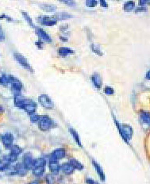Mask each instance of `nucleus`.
Wrapping results in <instances>:
<instances>
[{
    "label": "nucleus",
    "mask_w": 150,
    "mask_h": 184,
    "mask_svg": "<svg viewBox=\"0 0 150 184\" xmlns=\"http://www.w3.org/2000/svg\"><path fill=\"white\" fill-rule=\"evenodd\" d=\"M115 123H116L119 133L121 134L123 140L128 143L129 141L131 140V138H132L133 133H134V130H133L132 127H131L130 125H126V124H122L121 125L117 121H115Z\"/></svg>",
    "instance_id": "obj_1"
},
{
    "label": "nucleus",
    "mask_w": 150,
    "mask_h": 184,
    "mask_svg": "<svg viewBox=\"0 0 150 184\" xmlns=\"http://www.w3.org/2000/svg\"><path fill=\"white\" fill-rule=\"evenodd\" d=\"M38 127L39 129L43 132L49 131L53 125V120L49 117L48 115H43L41 116V118L39 119V122H38Z\"/></svg>",
    "instance_id": "obj_2"
},
{
    "label": "nucleus",
    "mask_w": 150,
    "mask_h": 184,
    "mask_svg": "<svg viewBox=\"0 0 150 184\" xmlns=\"http://www.w3.org/2000/svg\"><path fill=\"white\" fill-rule=\"evenodd\" d=\"M0 140H1V142L3 145V146L6 149H10L13 145L14 143V135L12 134L10 132H6V133H4L2 134H1L0 136Z\"/></svg>",
    "instance_id": "obj_3"
},
{
    "label": "nucleus",
    "mask_w": 150,
    "mask_h": 184,
    "mask_svg": "<svg viewBox=\"0 0 150 184\" xmlns=\"http://www.w3.org/2000/svg\"><path fill=\"white\" fill-rule=\"evenodd\" d=\"M9 78H10V83L11 85V89L14 92V94L21 93V90L23 87L22 82L13 75H9Z\"/></svg>",
    "instance_id": "obj_4"
},
{
    "label": "nucleus",
    "mask_w": 150,
    "mask_h": 184,
    "mask_svg": "<svg viewBox=\"0 0 150 184\" xmlns=\"http://www.w3.org/2000/svg\"><path fill=\"white\" fill-rule=\"evenodd\" d=\"M14 57L15 61L19 64L23 68L26 69L29 72H33V69H32L31 65L30 64V63L28 62L27 60L22 55V54H20L18 53H14Z\"/></svg>",
    "instance_id": "obj_5"
},
{
    "label": "nucleus",
    "mask_w": 150,
    "mask_h": 184,
    "mask_svg": "<svg viewBox=\"0 0 150 184\" xmlns=\"http://www.w3.org/2000/svg\"><path fill=\"white\" fill-rule=\"evenodd\" d=\"M38 102L44 108H46L47 110H52L54 107L53 102L47 94H41L38 98Z\"/></svg>",
    "instance_id": "obj_6"
},
{
    "label": "nucleus",
    "mask_w": 150,
    "mask_h": 184,
    "mask_svg": "<svg viewBox=\"0 0 150 184\" xmlns=\"http://www.w3.org/2000/svg\"><path fill=\"white\" fill-rule=\"evenodd\" d=\"M22 110H25L30 115L34 114V113H36V110H37V103L34 101H33V100L26 98L25 102H24L23 106H22Z\"/></svg>",
    "instance_id": "obj_7"
},
{
    "label": "nucleus",
    "mask_w": 150,
    "mask_h": 184,
    "mask_svg": "<svg viewBox=\"0 0 150 184\" xmlns=\"http://www.w3.org/2000/svg\"><path fill=\"white\" fill-rule=\"evenodd\" d=\"M34 159L33 158V156L30 153H24L23 156H22V164L25 166L28 171L32 170L33 168V165H34Z\"/></svg>",
    "instance_id": "obj_8"
},
{
    "label": "nucleus",
    "mask_w": 150,
    "mask_h": 184,
    "mask_svg": "<svg viewBox=\"0 0 150 184\" xmlns=\"http://www.w3.org/2000/svg\"><path fill=\"white\" fill-rule=\"evenodd\" d=\"M38 22L42 25L46 26H53L57 24V20L54 17H50V16H42L38 18Z\"/></svg>",
    "instance_id": "obj_9"
},
{
    "label": "nucleus",
    "mask_w": 150,
    "mask_h": 184,
    "mask_svg": "<svg viewBox=\"0 0 150 184\" xmlns=\"http://www.w3.org/2000/svg\"><path fill=\"white\" fill-rule=\"evenodd\" d=\"M66 156L65 149H55L50 155L49 160H58L64 158Z\"/></svg>",
    "instance_id": "obj_10"
},
{
    "label": "nucleus",
    "mask_w": 150,
    "mask_h": 184,
    "mask_svg": "<svg viewBox=\"0 0 150 184\" xmlns=\"http://www.w3.org/2000/svg\"><path fill=\"white\" fill-rule=\"evenodd\" d=\"M36 33L40 37V39L46 42V43H51L52 42V38L50 37V36L45 30H42V28H36Z\"/></svg>",
    "instance_id": "obj_11"
},
{
    "label": "nucleus",
    "mask_w": 150,
    "mask_h": 184,
    "mask_svg": "<svg viewBox=\"0 0 150 184\" xmlns=\"http://www.w3.org/2000/svg\"><path fill=\"white\" fill-rule=\"evenodd\" d=\"M49 170L52 172V174L53 175L58 174L60 170L61 169V166L60 165L58 160H49Z\"/></svg>",
    "instance_id": "obj_12"
},
{
    "label": "nucleus",
    "mask_w": 150,
    "mask_h": 184,
    "mask_svg": "<svg viewBox=\"0 0 150 184\" xmlns=\"http://www.w3.org/2000/svg\"><path fill=\"white\" fill-rule=\"evenodd\" d=\"M92 165L93 167H94V168L95 169V171H96L97 174H98V175H99L101 180L104 182V181L106 180V175H105V173L104 171H103V168H102V167L99 165V163L96 162V161L94 160H92Z\"/></svg>",
    "instance_id": "obj_13"
},
{
    "label": "nucleus",
    "mask_w": 150,
    "mask_h": 184,
    "mask_svg": "<svg viewBox=\"0 0 150 184\" xmlns=\"http://www.w3.org/2000/svg\"><path fill=\"white\" fill-rule=\"evenodd\" d=\"M11 163L9 160L7 156H4L1 160H0V171H6L9 167H10Z\"/></svg>",
    "instance_id": "obj_14"
},
{
    "label": "nucleus",
    "mask_w": 150,
    "mask_h": 184,
    "mask_svg": "<svg viewBox=\"0 0 150 184\" xmlns=\"http://www.w3.org/2000/svg\"><path fill=\"white\" fill-rule=\"evenodd\" d=\"M61 170L64 172V174L69 175H71L74 172L75 168L69 162H65L61 165Z\"/></svg>",
    "instance_id": "obj_15"
},
{
    "label": "nucleus",
    "mask_w": 150,
    "mask_h": 184,
    "mask_svg": "<svg viewBox=\"0 0 150 184\" xmlns=\"http://www.w3.org/2000/svg\"><path fill=\"white\" fill-rule=\"evenodd\" d=\"M16 171V175H18L19 176H25L27 174L28 170L25 167L22 163H18L14 166Z\"/></svg>",
    "instance_id": "obj_16"
},
{
    "label": "nucleus",
    "mask_w": 150,
    "mask_h": 184,
    "mask_svg": "<svg viewBox=\"0 0 150 184\" xmlns=\"http://www.w3.org/2000/svg\"><path fill=\"white\" fill-rule=\"evenodd\" d=\"M25 99L26 98H24L21 93L14 94V105H15L16 107L19 108V109H22Z\"/></svg>",
    "instance_id": "obj_17"
},
{
    "label": "nucleus",
    "mask_w": 150,
    "mask_h": 184,
    "mask_svg": "<svg viewBox=\"0 0 150 184\" xmlns=\"http://www.w3.org/2000/svg\"><path fill=\"white\" fill-rule=\"evenodd\" d=\"M91 81H92L94 86H95L97 89L101 88L102 84H103V82H102V78H101V76L98 73H95V74L92 75V76H91Z\"/></svg>",
    "instance_id": "obj_18"
},
{
    "label": "nucleus",
    "mask_w": 150,
    "mask_h": 184,
    "mask_svg": "<svg viewBox=\"0 0 150 184\" xmlns=\"http://www.w3.org/2000/svg\"><path fill=\"white\" fill-rule=\"evenodd\" d=\"M69 133H71V137H72V138L74 139L75 142H76L77 145H79V147H81V148L83 147L82 143H81L80 137H79V135L78 134V133H77L76 130H75L73 128H69Z\"/></svg>",
    "instance_id": "obj_19"
},
{
    "label": "nucleus",
    "mask_w": 150,
    "mask_h": 184,
    "mask_svg": "<svg viewBox=\"0 0 150 184\" xmlns=\"http://www.w3.org/2000/svg\"><path fill=\"white\" fill-rule=\"evenodd\" d=\"M74 51L70 48L67 47H60L58 49V54L60 57H67L68 55H71L73 54Z\"/></svg>",
    "instance_id": "obj_20"
},
{
    "label": "nucleus",
    "mask_w": 150,
    "mask_h": 184,
    "mask_svg": "<svg viewBox=\"0 0 150 184\" xmlns=\"http://www.w3.org/2000/svg\"><path fill=\"white\" fill-rule=\"evenodd\" d=\"M45 169H46V166H39V167H34L32 169L33 171V175L35 177H41L44 175L45 172Z\"/></svg>",
    "instance_id": "obj_21"
},
{
    "label": "nucleus",
    "mask_w": 150,
    "mask_h": 184,
    "mask_svg": "<svg viewBox=\"0 0 150 184\" xmlns=\"http://www.w3.org/2000/svg\"><path fill=\"white\" fill-rule=\"evenodd\" d=\"M55 18H57V20H66L72 18V15L70 14L69 13H67V12L61 11L55 14Z\"/></svg>",
    "instance_id": "obj_22"
},
{
    "label": "nucleus",
    "mask_w": 150,
    "mask_h": 184,
    "mask_svg": "<svg viewBox=\"0 0 150 184\" xmlns=\"http://www.w3.org/2000/svg\"><path fill=\"white\" fill-rule=\"evenodd\" d=\"M40 7L42 8L44 11L46 12H54L57 10V6L53 5V4H41Z\"/></svg>",
    "instance_id": "obj_23"
},
{
    "label": "nucleus",
    "mask_w": 150,
    "mask_h": 184,
    "mask_svg": "<svg viewBox=\"0 0 150 184\" xmlns=\"http://www.w3.org/2000/svg\"><path fill=\"white\" fill-rule=\"evenodd\" d=\"M69 163L71 164L72 166H73V167L75 168V170L77 171H82L83 169V164H81L79 161H78L77 160H75V159H70Z\"/></svg>",
    "instance_id": "obj_24"
},
{
    "label": "nucleus",
    "mask_w": 150,
    "mask_h": 184,
    "mask_svg": "<svg viewBox=\"0 0 150 184\" xmlns=\"http://www.w3.org/2000/svg\"><path fill=\"white\" fill-rule=\"evenodd\" d=\"M140 117L141 121H142L144 123L150 125V113H148V112H145V111L141 112Z\"/></svg>",
    "instance_id": "obj_25"
},
{
    "label": "nucleus",
    "mask_w": 150,
    "mask_h": 184,
    "mask_svg": "<svg viewBox=\"0 0 150 184\" xmlns=\"http://www.w3.org/2000/svg\"><path fill=\"white\" fill-rule=\"evenodd\" d=\"M22 151H23V149L20 147V146L16 145H12V147L10 149V153H12V154L16 155V156H18L20 154H22Z\"/></svg>",
    "instance_id": "obj_26"
},
{
    "label": "nucleus",
    "mask_w": 150,
    "mask_h": 184,
    "mask_svg": "<svg viewBox=\"0 0 150 184\" xmlns=\"http://www.w3.org/2000/svg\"><path fill=\"white\" fill-rule=\"evenodd\" d=\"M134 8H135V3L134 2H133V1H128V2H126V3L124 4V6H123V9H124L125 11L126 12L132 11Z\"/></svg>",
    "instance_id": "obj_27"
},
{
    "label": "nucleus",
    "mask_w": 150,
    "mask_h": 184,
    "mask_svg": "<svg viewBox=\"0 0 150 184\" xmlns=\"http://www.w3.org/2000/svg\"><path fill=\"white\" fill-rule=\"evenodd\" d=\"M46 159L42 158V157H40V158H38V159H34L33 167H39V166H46Z\"/></svg>",
    "instance_id": "obj_28"
},
{
    "label": "nucleus",
    "mask_w": 150,
    "mask_h": 184,
    "mask_svg": "<svg viewBox=\"0 0 150 184\" xmlns=\"http://www.w3.org/2000/svg\"><path fill=\"white\" fill-rule=\"evenodd\" d=\"M9 83H10V78H9V75H7L6 74H2V75L0 76V85L6 86Z\"/></svg>",
    "instance_id": "obj_29"
},
{
    "label": "nucleus",
    "mask_w": 150,
    "mask_h": 184,
    "mask_svg": "<svg viewBox=\"0 0 150 184\" xmlns=\"http://www.w3.org/2000/svg\"><path fill=\"white\" fill-rule=\"evenodd\" d=\"M22 16L24 17V18H25V20H26V22H28V24H29V25H30L31 27H34V22H33V21H32L31 18H30V16H29V14H28L26 12H24V11L22 12Z\"/></svg>",
    "instance_id": "obj_30"
},
{
    "label": "nucleus",
    "mask_w": 150,
    "mask_h": 184,
    "mask_svg": "<svg viewBox=\"0 0 150 184\" xmlns=\"http://www.w3.org/2000/svg\"><path fill=\"white\" fill-rule=\"evenodd\" d=\"M91 50H92V51L94 52L95 54H97V55H99V56L103 55V53H102V52H101V49H100V48H99V45H95V44L91 45Z\"/></svg>",
    "instance_id": "obj_31"
},
{
    "label": "nucleus",
    "mask_w": 150,
    "mask_h": 184,
    "mask_svg": "<svg viewBox=\"0 0 150 184\" xmlns=\"http://www.w3.org/2000/svg\"><path fill=\"white\" fill-rule=\"evenodd\" d=\"M85 2H86V6L90 8L95 7L98 5V1L97 0H86Z\"/></svg>",
    "instance_id": "obj_32"
},
{
    "label": "nucleus",
    "mask_w": 150,
    "mask_h": 184,
    "mask_svg": "<svg viewBox=\"0 0 150 184\" xmlns=\"http://www.w3.org/2000/svg\"><path fill=\"white\" fill-rule=\"evenodd\" d=\"M30 121H31L33 123H38L39 122V119L41 118V116L39 114H36V113H34V114H32L30 115Z\"/></svg>",
    "instance_id": "obj_33"
},
{
    "label": "nucleus",
    "mask_w": 150,
    "mask_h": 184,
    "mask_svg": "<svg viewBox=\"0 0 150 184\" xmlns=\"http://www.w3.org/2000/svg\"><path fill=\"white\" fill-rule=\"evenodd\" d=\"M104 93L107 95H112L115 93V90L111 86H106L104 88Z\"/></svg>",
    "instance_id": "obj_34"
},
{
    "label": "nucleus",
    "mask_w": 150,
    "mask_h": 184,
    "mask_svg": "<svg viewBox=\"0 0 150 184\" xmlns=\"http://www.w3.org/2000/svg\"><path fill=\"white\" fill-rule=\"evenodd\" d=\"M59 1L69 6H74L75 5V2L74 0H59Z\"/></svg>",
    "instance_id": "obj_35"
},
{
    "label": "nucleus",
    "mask_w": 150,
    "mask_h": 184,
    "mask_svg": "<svg viewBox=\"0 0 150 184\" xmlns=\"http://www.w3.org/2000/svg\"><path fill=\"white\" fill-rule=\"evenodd\" d=\"M46 182H47V184H54V178L53 175H46Z\"/></svg>",
    "instance_id": "obj_36"
},
{
    "label": "nucleus",
    "mask_w": 150,
    "mask_h": 184,
    "mask_svg": "<svg viewBox=\"0 0 150 184\" xmlns=\"http://www.w3.org/2000/svg\"><path fill=\"white\" fill-rule=\"evenodd\" d=\"M5 41V33H4L2 28L0 25V42H3Z\"/></svg>",
    "instance_id": "obj_37"
},
{
    "label": "nucleus",
    "mask_w": 150,
    "mask_h": 184,
    "mask_svg": "<svg viewBox=\"0 0 150 184\" xmlns=\"http://www.w3.org/2000/svg\"><path fill=\"white\" fill-rule=\"evenodd\" d=\"M99 2H100V5L103 6V7L107 8V6H108V5H107V2L106 0H99Z\"/></svg>",
    "instance_id": "obj_38"
},
{
    "label": "nucleus",
    "mask_w": 150,
    "mask_h": 184,
    "mask_svg": "<svg viewBox=\"0 0 150 184\" xmlns=\"http://www.w3.org/2000/svg\"><path fill=\"white\" fill-rule=\"evenodd\" d=\"M85 182H86L87 184H95V181L93 180L92 178H86V180H85Z\"/></svg>",
    "instance_id": "obj_39"
},
{
    "label": "nucleus",
    "mask_w": 150,
    "mask_h": 184,
    "mask_svg": "<svg viewBox=\"0 0 150 184\" xmlns=\"http://www.w3.org/2000/svg\"><path fill=\"white\" fill-rule=\"evenodd\" d=\"M146 10V8H145L144 6H140V7H138L137 9L136 10L137 12H139V11H145Z\"/></svg>",
    "instance_id": "obj_40"
},
{
    "label": "nucleus",
    "mask_w": 150,
    "mask_h": 184,
    "mask_svg": "<svg viewBox=\"0 0 150 184\" xmlns=\"http://www.w3.org/2000/svg\"><path fill=\"white\" fill-rule=\"evenodd\" d=\"M139 4L141 6H143L146 4V0H139Z\"/></svg>",
    "instance_id": "obj_41"
},
{
    "label": "nucleus",
    "mask_w": 150,
    "mask_h": 184,
    "mask_svg": "<svg viewBox=\"0 0 150 184\" xmlns=\"http://www.w3.org/2000/svg\"><path fill=\"white\" fill-rule=\"evenodd\" d=\"M145 78H146L147 79H148V80H150V70L147 72L146 75H145Z\"/></svg>",
    "instance_id": "obj_42"
},
{
    "label": "nucleus",
    "mask_w": 150,
    "mask_h": 184,
    "mask_svg": "<svg viewBox=\"0 0 150 184\" xmlns=\"http://www.w3.org/2000/svg\"><path fill=\"white\" fill-rule=\"evenodd\" d=\"M4 112V108L2 106H0V114H2Z\"/></svg>",
    "instance_id": "obj_43"
},
{
    "label": "nucleus",
    "mask_w": 150,
    "mask_h": 184,
    "mask_svg": "<svg viewBox=\"0 0 150 184\" xmlns=\"http://www.w3.org/2000/svg\"><path fill=\"white\" fill-rule=\"evenodd\" d=\"M30 184H39V183H38V181H33V182H30Z\"/></svg>",
    "instance_id": "obj_44"
},
{
    "label": "nucleus",
    "mask_w": 150,
    "mask_h": 184,
    "mask_svg": "<svg viewBox=\"0 0 150 184\" xmlns=\"http://www.w3.org/2000/svg\"><path fill=\"white\" fill-rule=\"evenodd\" d=\"M146 3L150 4V0H146Z\"/></svg>",
    "instance_id": "obj_45"
},
{
    "label": "nucleus",
    "mask_w": 150,
    "mask_h": 184,
    "mask_svg": "<svg viewBox=\"0 0 150 184\" xmlns=\"http://www.w3.org/2000/svg\"><path fill=\"white\" fill-rule=\"evenodd\" d=\"M95 184H99V182H95Z\"/></svg>",
    "instance_id": "obj_46"
}]
</instances>
